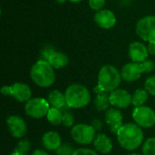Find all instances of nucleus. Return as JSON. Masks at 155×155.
<instances>
[{
  "instance_id": "4468645a",
  "label": "nucleus",
  "mask_w": 155,
  "mask_h": 155,
  "mask_svg": "<svg viewBox=\"0 0 155 155\" xmlns=\"http://www.w3.org/2000/svg\"><path fill=\"white\" fill-rule=\"evenodd\" d=\"M149 55L147 46L141 42H134L129 46V56L134 63H143Z\"/></svg>"
},
{
  "instance_id": "39448f33",
  "label": "nucleus",
  "mask_w": 155,
  "mask_h": 155,
  "mask_svg": "<svg viewBox=\"0 0 155 155\" xmlns=\"http://www.w3.org/2000/svg\"><path fill=\"white\" fill-rule=\"evenodd\" d=\"M140 38L148 43H155V16L148 15L138 21L135 27Z\"/></svg>"
},
{
  "instance_id": "393cba45",
  "label": "nucleus",
  "mask_w": 155,
  "mask_h": 155,
  "mask_svg": "<svg viewBox=\"0 0 155 155\" xmlns=\"http://www.w3.org/2000/svg\"><path fill=\"white\" fill-rule=\"evenodd\" d=\"M145 90L148 94L155 96V75L150 76L145 81Z\"/></svg>"
},
{
  "instance_id": "a878e982",
  "label": "nucleus",
  "mask_w": 155,
  "mask_h": 155,
  "mask_svg": "<svg viewBox=\"0 0 155 155\" xmlns=\"http://www.w3.org/2000/svg\"><path fill=\"white\" fill-rule=\"evenodd\" d=\"M105 5V0H89V5L93 10L100 11Z\"/></svg>"
},
{
  "instance_id": "c756f323",
  "label": "nucleus",
  "mask_w": 155,
  "mask_h": 155,
  "mask_svg": "<svg viewBox=\"0 0 155 155\" xmlns=\"http://www.w3.org/2000/svg\"><path fill=\"white\" fill-rule=\"evenodd\" d=\"M141 64L143 66V73H151L154 70L155 64L151 60H145L144 62H143Z\"/></svg>"
},
{
  "instance_id": "412c9836",
  "label": "nucleus",
  "mask_w": 155,
  "mask_h": 155,
  "mask_svg": "<svg viewBox=\"0 0 155 155\" xmlns=\"http://www.w3.org/2000/svg\"><path fill=\"white\" fill-rule=\"evenodd\" d=\"M148 100V92L145 89H137L133 94L132 104L135 107L143 106Z\"/></svg>"
},
{
  "instance_id": "0eeeda50",
  "label": "nucleus",
  "mask_w": 155,
  "mask_h": 155,
  "mask_svg": "<svg viewBox=\"0 0 155 155\" xmlns=\"http://www.w3.org/2000/svg\"><path fill=\"white\" fill-rule=\"evenodd\" d=\"M71 136L77 143L83 145L89 144L95 139V130L92 125L80 124L73 127L71 131Z\"/></svg>"
},
{
  "instance_id": "2eb2a0df",
  "label": "nucleus",
  "mask_w": 155,
  "mask_h": 155,
  "mask_svg": "<svg viewBox=\"0 0 155 155\" xmlns=\"http://www.w3.org/2000/svg\"><path fill=\"white\" fill-rule=\"evenodd\" d=\"M104 120L105 123L110 125L112 131L115 133H117V131L123 125V114L119 110L114 108L108 109L105 112Z\"/></svg>"
},
{
  "instance_id": "6e6552de",
  "label": "nucleus",
  "mask_w": 155,
  "mask_h": 155,
  "mask_svg": "<svg viewBox=\"0 0 155 155\" xmlns=\"http://www.w3.org/2000/svg\"><path fill=\"white\" fill-rule=\"evenodd\" d=\"M133 118L137 125L143 128H151L155 124V112L148 106L135 107Z\"/></svg>"
},
{
  "instance_id": "1a4fd4ad",
  "label": "nucleus",
  "mask_w": 155,
  "mask_h": 155,
  "mask_svg": "<svg viewBox=\"0 0 155 155\" xmlns=\"http://www.w3.org/2000/svg\"><path fill=\"white\" fill-rule=\"evenodd\" d=\"M1 93L5 95H12L18 102H27L32 96V91L30 87L22 83H15L10 86H3Z\"/></svg>"
},
{
  "instance_id": "f704fd0d",
  "label": "nucleus",
  "mask_w": 155,
  "mask_h": 155,
  "mask_svg": "<svg viewBox=\"0 0 155 155\" xmlns=\"http://www.w3.org/2000/svg\"><path fill=\"white\" fill-rule=\"evenodd\" d=\"M10 155H26V154H23V153H17V152H14V153H12Z\"/></svg>"
},
{
  "instance_id": "423d86ee",
  "label": "nucleus",
  "mask_w": 155,
  "mask_h": 155,
  "mask_svg": "<svg viewBox=\"0 0 155 155\" xmlns=\"http://www.w3.org/2000/svg\"><path fill=\"white\" fill-rule=\"evenodd\" d=\"M25 110L27 115L32 118L40 119L47 115L50 110V104L47 100L40 97L31 98L26 102Z\"/></svg>"
},
{
  "instance_id": "2f4dec72",
  "label": "nucleus",
  "mask_w": 155,
  "mask_h": 155,
  "mask_svg": "<svg viewBox=\"0 0 155 155\" xmlns=\"http://www.w3.org/2000/svg\"><path fill=\"white\" fill-rule=\"evenodd\" d=\"M91 125L94 128L95 131H99V130H101L102 127H103V123H102V121H101L100 119H94V120L92 122V124H91Z\"/></svg>"
},
{
  "instance_id": "7c9ffc66",
  "label": "nucleus",
  "mask_w": 155,
  "mask_h": 155,
  "mask_svg": "<svg viewBox=\"0 0 155 155\" xmlns=\"http://www.w3.org/2000/svg\"><path fill=\"white\" fill-rule=\"evenodd\" d=\"M73 155H98L96 152L91 149H86V148H80L77 149L74 152Z\"/></svg>"
},
{
  "instance_id": "9d476101",
  "label": "nucleus",
  "mask_w": 155,
  "mask_h": 155,
  "mask_svg": "<svg viewBox=\"0 0 155 155\" xmlns=\"http://www.w3.org/2000/svg\"><path fill=\"white\" fill-rule=\"evenodd\" d=\"M133 95L124 89H116L110 93L111 105L117 108H127L132 104Z\"/></svg>"
},
{
  "instance_id": "f8f14e48",
  "label": "nucleus",
  "mask_w": 155,
  "mask_h": 155,
  "mask_svg": "<svg viewBox=\"0 0 155 155\" xmlns=\"http://www.w3.org/2000/svg\"><path fill=\"white\" fill-rule=\"evenodd\" d=\"M6 123H7L9 132L14 137L22 138L25 135L27 127H26L25 121L21 117L16 116V115L10 116L7 119Z\"/></svg>"
},
{
  "instance_id": "c85d7f7f",
  "label": "nucleus",
  "mask_w": 155,
  "mask_h": 155,
  "mask_svg": "<svg viewBox=\"0 0 155 155\" xmlns=\"http://www.w3.org/2000/svg\"><path fill=\"white\" fill-rule=\"evenodd\" d=\"M55 50L52 47V46H46L45 47L42 52H41V59L40 60H45V61H47L48 58L50 57V55L54 53Z\"/></svg>"
},
{
  "instance_id": "c9c22d12",
  "label": "nucleus",
  "mask_w": 155,
  "mask_h": 155,
  "mask_svg": "<svg viewBox=\"0 0 155 155\" xmlns=\"http://www.w3.org/2000/svg\"><path fill=\"white\" fill-rule=\"evenodd\" d=\"M55 1H56L57 3H59V4H63V3H64L66 0H55Z\"/></svg>"
},
{
  "instance_id": "4be33fe9",
  "label": "nucleus",
  "mask_w": 155,
  "mask_h": 155,
  "mask_svg": "<svg viewBox=\"0 0 155 155\" xmlns=\"http://www.w3.org/2000/svg\"><path fill=\"white\" fill-rule=\"evenodd\" d=\"M63 114L60 109L57 108H50L46 117L49 123H51L54 125H58L63 123Z\"/></svg>"
},
{
  "instance_id": "b1692460",
  "label": "nucleus",
  "mask_w": 155,
  "mask_h": 155,
  "mask_svg": "<svg viewBox=\"0 0 155 155\" xmlns=\"http://www.w3.org/2000/svg\"><path fill=\"white\" fill-rule=\"evenodd\" d=\"M30 147H31V144H30V142L28 140H22L18 143L15 152L20 153L23 154H26L29 152Z\"/></svg>"
},
{
  "instance_id": "72a5a7b5",
  "label": "nucleus",
  "mask_w": 155,
  "mask_h": 155,
  "mask_svg": "<svg viewBox=\"0 0 155 155\" xmlns=\"http://www.w3.org/2000/svg\"><path fill=\"white\" fill-rule=\"evenodd\" d=\"M32 155H49L47 153H45V151H42V150H36L33 153Z\"/></svg>"
},
{
  "instance_id": "f03ea898",
  "label": "nucleus",
  "mask_w": 155,
  "mask_h": 155,
  "mask_svg": "<svg viewBox=\"0 0 155 155\" xmlns=\"http://www.w3.org/2000/svg\"><path fill=\"white\" fill-rule=\"evenodd\" d=\"M122 81L121 72L116 67L111 64L104 65L98 74V85L95 87V92L99 93H112L118 89Z\"/></svg>"
},
{
  "instance_id": "4c0bfd02",
  "label": "nucleus",
  "mask_w": 155,
  "mask_h": 155,
  "mask_svg": "<svg viewBox=\"0 0 155 155\" xmlns=\"http://www.w3.org/2000/svg\"><path fill=\"white\" fill-rule=\"evenodd\" d=\"M129 155H142V154H138V153H132V154H129Z\"/></svg>"
},
{
  "instance_id": "9b49d317",
  "label": "nucleus",
  "mask_w": 155,
  "mask_h": 155,
  "mask_svg": "<svg viewBox=\"0 0 155 155\" xmlns=\"http://www.w3.org/2000/svg\"><path fill=\"white\" fill-rule=\"evenodd\" d=\"M142 74H143L141 63H128L121 70L122 79L126 82H134L138 80Z\"/></svg>"
},
{
  "instance_id": "ddd939ff",
  "label": "nucleus",
  "mask_w": 155,
  "mask_h": 155,
  "mask_svg": "<svg viewBox=\"0 0 155 155\" xmlns=\"http://www.w3.org/2000/svg\"><path fill=\"white\" fill-rule=\"evenodd\" d=\"M96 25L103 29H110L116 24V17L114 14L108 9H102L94 15Z\"/></svg>"
},
{
  "instance_id": "aec40b11",
  "label": "nucleus",
  "mask_w": 155,
  "mask_h": 155,
  "mask_svg": "<svg viewBox=\"0 0 155 155\" xmlns=\"http://www.w3.org/2000/svg\"><path fill=\"white\" fill-rule=\"evenodd\" d=\"M109 105H111L110 103V95L107 94V93H99L95 99H94V106L95 108L102 112V111H107L109 108Z\"/></svg>"
},
{
  "instance_id": "7ed1b4c3",
  "label": "nucleus",
  "mask_w": 155,
  "mask_h": 155,
  "mask_svg": "<svg viewBox=\"0 0 155 155\" xmlns=\"http://www.w3.org/2000/svg\"><path fill=\"white\" fill-rule=\"evenodd\" d=\"M31 78L40 87H49L55 81V74L51 64L45 60H39L31 68Z\"/></svg>"
},
{
  "instance_id": "e433bc0d",
  "label": "nucleus",
  "mask_w": 155,
  "mask_h": 155,
  "mask_svg": "<svg viewBox=\"0 0 155 155\" xmlns=\"http://www.w3.org/2000/svg\"><path fill=\"white\" fill-rule=\"evenodd\" d=\"M71 2H73V3H78V2H80V1H82V0H70Z\"/></svg>"
},
{
  "instance_id": "473e14b6",
  "label": "nucleus",
  "mask_w": 155,
  "mask_h": 155,
  "mask_svg": "<svg viewBox=\"0 0 155 155\" xmlns=\"http://www.w3.org/2000/svg\"><path fill=\"white\" fill-rule=\"evenodd\" d=\"M147 48H148V52L150 54L155 55V43H149Z\"/></svg>"
},
{
  "instance_id": "5701e85b",
  "label": "nucleus",
  "mask_w": 155,
  "mask_h": 155,
  "mask_svg": "<svg viewBox=\"0 0 155 155\" xmlns=\"http://www.w3.org/2000/svg\"><path fill=\"white\" fill-rule=\"evenodd\" d=\"M143 155H155V137L149 138L143 145Z\"/></svg>"
},
{
  "instance_id": "f3484780",
  "label": "nucleus",
  "mask_w": 155,
  "mask_h": 155,
  "mask_svg": "<svg viewBox=\"0 0 155 155\" xmlns=\"http://www.w3.org/2000/svg\"><path fill=\"white\" fill-rule=\"evenodd\" d=\"M43 145L49 151H56L61 145V137L56 132H47L43 136Z\"/></svg>"
},
{
  "instance_id": "f257e3e1",
  "label": "nucleus",
  "mask_w": 155,
  "mask_h": 155,
  "mask_svg": "<svg viewBox=\"0 0 155 155\" xmlns=\"http://www.w3.org/2000/svg\"><path fill=\"white\" fill-rule=\"evenodd\" d=\"M119 144L128 151L137 149L143 141V133L136 124H124L116 133Z\"/></svg>"
},
{
  "instance_id": "dca6fc26",
  "label": "nucleus",
  "mask_w": 155,
  "mask_h": 155,
  "mask_svg": "<svg viewBox=\"0 0 155 155\" xmlns=\"http://www.w3.org/2000/svg\"><path fill=\"white\" fill-rule=\"evenodd\" d=\"M94 144L95 150L103 154H108L113 150V143L111 139L104 134H99L95 137Z\"/></svg>"
},
{
  "instance_id": "bb28decb",
  "label": "nucleus",
  "mask_w": 155,
  "mask_h": 155,
  "mask_svg": "<svg viewBox=\"0 0 155 155\" xmlns=\"http://www.w3.org/2000/svg\"><path fill=\"white\" fill-rule=\"evenodd\" d=\"M74 150L72 148V146L65 144V145H61L57 150H56V153L57 155H73L74 153Z\"/></svg>"
},
{
  "instance_id": "6ab92c4d",
  "label": "nucleus",
  "mask_w": 155,
  "mask_h": 155,
  "mask_svg": "<svg viewBox=\"0 0 155 155\" xmlns=\"http://www.w3.org/2000/svg\"><path fill=\"white\" fill-rule=\"evenodd\" d=\"M68 61V56L65 54L56 51L53 53L47 60V62L51 64V66L54 69H60L66 66Z\"/></svg>"
},
{
  "instance_id": "cd10ccee",
  "label": "nucleus",
  "mask_w": 155,
  "mask_h": 155,
  "mask_svg": "<svg viewBox=\"0 0 155 155\" xmlns=\"http://www.w3.org/2000/svg\"><path fill=\"white\" fill-rule=\"evenodd\" d=\"M65 127H71L74 124V116L69 112H66L63 115V123Z\"/></svg>"
},
{
  "instance_id": "a211bd4d",
  "label": "nucleus",
  "mask_w": 155,
  "mask_h": 155,
  "mask_svg": "<svg viewBox=\"0 0 155 155\" xmlns=\"http://www.w3.org/2000/svg\"><path fill=\"white\" fill-rule=\"evenodd\" d=\"M47 101L52 107L57 108L60 110L64 109L65 106H67L65 95L58 90H54V91L50 92L48 94V100Z\"/></svg>"
},
{
  "instance_id": "20e7f679",
  "label": "nucleus",
  "mask_w": 155,
  "mask_h": 155,
  "mask_svg": "<svg viewBox=\"0 0 155 155\" xmlns=\"http://www.w3.org/2000/svg\"><path fill=\"white\" fill-rule=\"evenodd\" d=\"M67 106L69 108H83L89 104L91 94L89 90L82 84H74L67 87L64 93Z\"/></svg>"
}]
</instances>
